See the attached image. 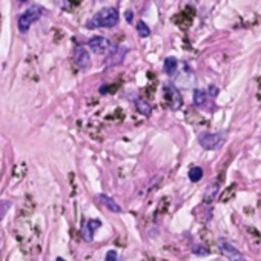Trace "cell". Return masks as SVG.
Instances as JSON below:
<instances>
[{
    "label": "cell",
    "mask_w": 261,
    "mask_h": 261,
    "mask_svg": "<svg viewBox=\"0 0 261 261\" xmlns=\"http://www.w3.org/2000/svg\"><path fill=\"white\" fill-rule=\"evenodd\" d=\"M198 143L208 151H217L226 143V135L223 132H203L198 137Z\"/></svg>",
    "instance_id": "obj_3"
},
{
    "label": "cell",
    "mask_w": 261,
    "mask_h": 261,
    "mask_svg": "<svg viewBox=\"0 0 261 261\" xmlns=\"http://www.w3.org/2000/svg\"><path fill=\"white\" fill-rule=\"evenodd\" d=\"M11 208V201L9 200H2L0 201V221L3 220V217L6 215V212Z\"/></svg>",
    "instance_id": "obj_15"
},
{
    "label": "cell",
    "mask_w": 261,
    "mask_h": 261,
    "mask_svg": "<svg viewBox=\"0 0 261 261\" xmlns=\"http://www.w3.org/2000/svg\"><path fill=\"white\" fill-rule=\"evenodd\" d=\"M74 63L82 71H86L91 66V55L85 46H77L74 49Z\"/></svg>",
    "instance_id": "obj_5"
},
{
    "label": "cell",
    "mask_w": 261,
    "mask_h": 261,
    "mask_svg": "<svg viewBox=\"0 0 261 261\" xmlns=\"http://www.w3.org/2000/svg\"><path fill=\"white\" fill-rule=\"evenodd\" d=\"M120 20V16L118 11L113 6H108L100 9V11L92 17V20L88 22V28H113L118 23Z\"/></svg>",
    "instance_id": "obj_1"
},
{
    "label": "cell",
    "mask_w": 261,
    "mask_h": 261,
    "mask_svg": "<svg viewBox=\"0 0 261 261\" xmlns=\"http://www.w3.org/2000/svg\"><path fill=\"white\" fill-rule=\"evenodd\" d=\"M177 68H179V62H177L175 57H167L164 60V65H163V69L164 72L167 74V76H174Z\"/></svg>",
    "instance_id": "obj_11"
},
{
    "label": "cell",
    "mask_w": 261,
    "mask_h": 261,
    "mask_svg": "<svg viewBox=\"0 0 261 261\" xmlns=\"http://www.w3.org/2000/svg\"><path fill=\"white\" fill-rule=\"evenodd\" d=\"M111 42L103 35H96L88 42V48L96 54H103L109 49Z\"/></svg>",
    "instance_id": "obj_7"
},
{
    "label": "cell",
    "mask_w": 261,
    "mask_h": 261,
    "mask_svg": "<svg viewBox=\"0 0 261 261\" xmlns=\"http://www.w3.org/2000/svg\"><path fill=\"white\" fill-rule=\"evenodd\" d=\"M101 223L98 220H88L85 223V226L82 228V234H83V238H85L86 241H92V238H94V232L96 229L100 228Z\"/></svg>",
    "instance_id": "obj_8"
},
{
    "label": "cell",
    "mask_w": 261,
    "mask_h": 261,
    "mask_svg": "<svg viewBox=\"0 0 261 261\" xmlns=\"http://www.w3.org/2000/svg\"><path fill=\"white\" fill-rule=\"evenodd\" d=\"M208 101V94L201 89H195L194 91V105L198 106V108H203L204 105H206Z\"/></svg>",
    "instance_id": "obj_12"
},
{
    "label": "cell",
    "mask_w": 261,
    "mask_h": 261,
    "mask_svg": "<svg viewBox=\"0 0 261 261\" xmlns=\"http://www.w3.org/2000/svg\"><path fill=\"white\" fill-rule=\"evenodd\" d=\"M217 245H218V249H220L221 255L225 257L228 261H247L246 257L241 254L240 250L230 243V241H228L225 238H220L217 241Z\"/></svg>",
    "instance_id": "obj_4"
},
{
    "label": "cell",
    "mask_w": 261,
    "mask_h": 261,
    "mask_svg": "<svg viewBox=\"0 0 261 261\" xmlns=\"http://www.w3.org/2000/svg\"><path fill=\"white\" fill-rule=\"evenodd\" d=\"M135 30L138 33V37H142V39H147V37L151 35V28H149L143 20H138V23L135 25Z\"/></svg>",
    "instance_id": "obj_13"
},
{
    "label": "cell",
    "mask_w": 261,
    "mask_h": 261,
    "mask_svg": "<svg viewBox=\"0 0 261 261\" xmlns=\"http://www.w3.org/2000/svg\"><path fill=\"white\" fill-rule=\"evenodd\" d=\"M135 108H137V111L142 115H145V117H149L151 115V113H152V108H151V105L147 103L146 100H143V98H138L137 101H135Z\"/></svg>",
    "instance_id": "obj_10"
},
{
    "label": "cell",
    "mask_w": 261,
    "mask_h": 261,
    "mask_svg": "<svg viewBox=\"0 0 261 261\" xmlns=\"http://www.w3.org/2000/svg\"><path fill=\"white\" fill-rule=\"evenodd\" d=\"M125 17H126V20H128V22L130 23V22H132V11H126Z\"/></svg>",
    "instance_id": "obj_19"
},
{
    "label": "cell",
    "mask_w": 261,
    "mask_h": 261,
    "mask_svg": "<svg viewBox=\"0 0 261 261\" xmlns=\"http://www.w3.org/2000/svg\"><path fill=\"white\" fill-rule=\"evenodd\" d=\"M40 16H42V8L40 6H37V5L30 6L26 11H23L20 16H18V20H17L18 31L28 33V30L31 28V25L39 20Z\"/></svg>",
    "instance_id": "obj_2"
},
{
    "label": "cell",
    "mask_w": 261,
    "mask_h": 261,
    "mask_svg": "<svg viewBox=\"0 0 261 261\" xmlns=\"http://www.w3.org/2000/svg\"><path fill=\"white\" fill-rule=\"evenodd\" d=\"M209 92H211V96H213V97H215V96L218 94V89H217L215 86H213V85H211V88H209Z\"/></svg>",
    "instance_id": "obj_18"
},
{
    "label": "cell",
    "mask_w": 261,
    "mask_h": 261,
    "mask_svg": "<svg viewBox=\"0 0 261 261\" xmlns=\"http://www.w3.org/2000/svg\"><path fill=\"white\" fill-rule=\"evenodd\" d=\"M117 252L114 249H111V250H108L106 252V257H105V261H117Z\"/></svg>",
    "instance_id": "obj_16"
},
{
    "label": "cell",
    "mask_w": 261,
    "mask_h": 261,
    "mask_svg": "<svg viewBox=\"0 0 261 261\" xmlns=\"http://www.w3.org/2000/svg\"><path fill=\"white\" fill-rule=\"evenodd\" d=\"M98 200L101 201V204L108 209V211H111V212H115V213H120L122 212V208L118 206V204L111 198V197H108V195H105V194H100L98 195Z\"/></svg>",
    "instance_id": "obj_9"
},
{
    "label": "cell",
    "mask_w": 261,
    "mask_h": 261,
    "mask_svg": "<svg viewBox=\"0 0 261 261\" xmlns=\"http://www.w3.org/2000/svg\"><path fill=\"white\" fill-rule=\"evenodd\" d=\"M188 175H189V180L191 181L197 183V181H200L203 179V169H201L200 166H195V167H192V169L188 172Z\"/></svg>",
    "instance_id": "obj_14"
},
{
    "label": "cell",
    "mask_w": 261,
    "mask_h": 261,
    "mask_svg": "<svg viewBox=\"0 0 261 261\" xmlns=\"http://www.w3.org/2000/svg\"><path fill=\"white\" fill-rule=\"evenodd\" d=\"M194 252H195V254H203V255H206V254H208V249H201V247L198 249V247H194Z\"/></svg>",
    "instance_id": "obj_17"
},
{
    "label": "cell",
    "mask_w": 261,
    "mask_h": 261,
    "mask_svg": "<svg viewBox=\"0 0 261 261\" xmlns=\"http://www.w3.org/2000/svg\"><path fill=\"white\" fill-rule=\"evenodd\" d=\"M164 97H166V101L169 103V106L172 109H179L181 105H183V98H181V94L179 92L174 85H166L164 86Z\"/></svg>",
    "instance_id": "obj_6"
},
{
    "label": "cell",
    "mask_w": 261,
    "mask_h": 261,
    "mask_svg": "<svg viewBox=\"0 0 261 261\" xmlns=\"http://www.w3.org/2000/svg\"><path fill=\"white\" fill-rule=\"evenodd\" d=\"M57 261H65V260H63V258H60V257H59V258H57Z\"/></svg>",
    "instance_id": "obj_20"
}]
</instances>
